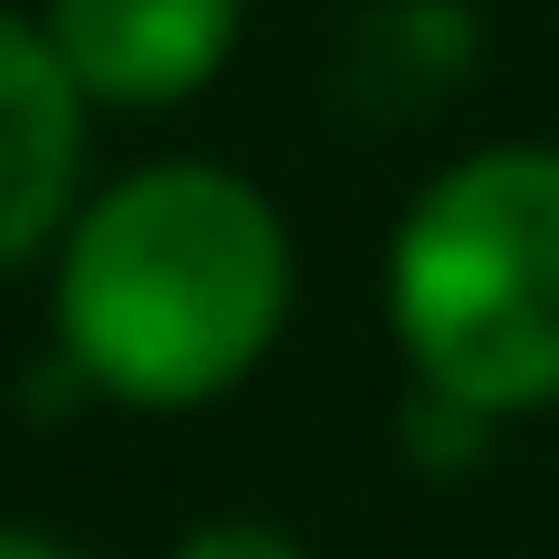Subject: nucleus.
Returning a JSON list of instances; mask_svg holds the SVG:
<instances>
[{
	"label": "nucleus",
	"mask_w": 559,
	"mask_h": 559,
	"mask_svg": "<svg viewBox=\"0 0 559 559\" xmlns=\"http://www.w3.org/2000/svg\"><path fill=\"white\" fill-rule=\"evenodd\" d=\"M290 311L280 207L228 166H145L62 239V353L115 404H207Z\"/></svg>",
	"instance_id": "1"
},
{
	"label": "nucleus",
	"mask_w": 559,
	"mask_h": 559,
	"mask_svg": "<svg viewBox=\"0 0 559 559\" xmlns=\"http://www.w3.org/2000/svg\"><path fill=\"white\" fill-rule=\"evenodd\" d=\"M394 332L415 383L477 415L559 404V156L487 145L445 166L394 239Z\"/></svg>",
	"instance_id": "2"
},
{
	"label": "nucleus",
	"mask_w": 559,
	"mask_h": 559,
	"mask_svg": "<svg viewBox=\"0 0 559 559\" xmlns=\"http://www.w3.org/2000/svg\"><path fill=\"white\" fill-rule=\"evenodd\" d=\"M62 73L104 104H177L239 41V0H52L41 11Z\"/></svg>",
	"instance_id": "3"
},
{
	"label": "nucleus",
	"mask_w": 559,
	"mask_h": 559,
	"mask_svg": "<svg viewBox=\"0 0 559 559\" xmlns=\"http://www.w3.org/2000/svg\"><path fill=\"white\" fill-rule=\"evenodd\" d=\"M83 177V83L62 73L41 21L0 11V270H21L62 228Z\"/></svg>",
	"instance_id": "4"
},
{
	"label": "nucleus",
	"mask_w": 559,
	"mask_h": 559,
	"mask_svg": "<svg viewBox=\"0 0 559 559\" xmlns=\"http://www.w3.org/2000/svg\"><path fill=\"white\" fill-rule=\"evenodd\" d=\"M177 559H300L290 528H270V519H207V528H187Z\"/></svg>",
	"instance_id": "5"
},
{
	"label": "nucleus",
	"mask_w": 559,
	"mask_h": 559,
	"mask_svg": "<svg viewBox=\"0 0 559 559\" xmlns=\"http://www.w3.org/2000/svg\"><path fill=\"white\" fill-rule=\"evenodd\" d=\"M0 559H83V549H62V539H32V528H0Z\"/></svg>",
	"instance_id": "6"
}]
</instances>
